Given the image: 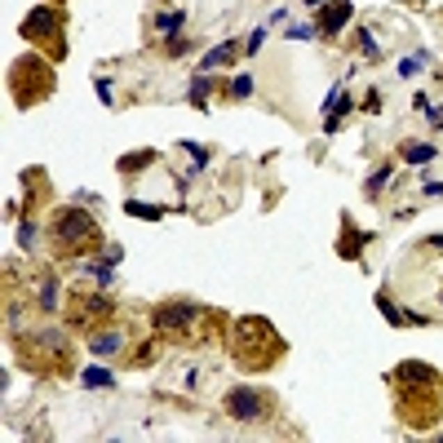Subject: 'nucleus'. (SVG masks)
<instances>
[{
  "instance_id": "nucleus-9",
  "label": "nucleus",
  "mask_w": 443,
  "mask_h": 443,
  "mask_svg": "<svg viewBox=\"0 0 443 443\" xmlns=\"http://www.w3.org/2000/svg\"><path fill=\"white\" fill-rule=\"evenodd\" d=\"M226 412H231L239 426H261V421H266V417L275 412V399H271V390L235 386L231 394H226Z\"/></svg>"
},
{
  "instance_id": "nucleus-26",
  "label": "nucleus",
  "mask_w": 443,
  "mask_h": 443,
  "mask_svg": "<svg viewBox=\"0 0 443 443\" xmlns=\"http://www.w3.org/2000/svg\"><path fill=\"white\" fill-rule=\"evenodd\" d=\"M417 67H421V58H403V63H399V76H403V80L417 76Z\"/></svg>"
},
{
  "instance_id": "nucleus-14",
  "label": "nucleus",
  "mask_w": 443,
  "mask_h": 443,
  "mask_svg": "<svg viewBox=\"0 0 443 443\" xmlns=\"http://www.w3.org/2000/svg\"><path fill=\"white\" fill-rule=\"evenodd\" d=\"M435 142H408V147H403V160L408 164H426V160H435Z\"/></svg>"
},
{
  "instance_id": "nucleus-10",
  "label": "nucleus",
  "mask_w": 443,
  "mask_h": 443,
  "mask_svg": "<svg viewBox=\"0 0 443 443\" xmlns=\"http://www.w3.org/2000/svg\"><path fill=\"white\" fill-rule=\"evenodd\" d=\"M351 14H355V5H351V0H332V5L324 9V14H319L315 31H324V35H332V40H337V35H341V27L351 22Z\"/></svg>"
},
{
  "instance_id": "nucleus-13",
  "label": "nucleus",
  "mask_w": 443,
  "mask_h": 443,
  "mask_svg": "<svg viewBox=\"0 0 443 443\" xmlns=\"http://www.w3.org/2000/svg\"><path fill=\"white\" fill-rule=\"evenodd\" d=\"M239 58V45L235 40H226V45H218L213 54H204L200 58V71H213V67H226V63H235Z\"/></svg>"
},
{
  "instance_id": "nucleus-22",
  "label": "nucleus",
  "mask_w": 443,
  "mask_h": 443,
  "mask_svg": "<svg viewBox=\"0 0 443 443\" xmlns=\"http://www.w3.org/2000/svg\"><path fill=\"white\" fill-rule=\"evenodd\" d=\"M359 49H364V58H373V63L381 58V45L373 40V31H364V40H359Z\"/></svg>"
},
{
  "instance_id": "nucleus-19",
  "label": "nucleus",
  "mask_w": 443,
  "mask_h": 443,
  "mask_svg": "<svg viewBox=\"0 0 443 443\" xmlns=\"http://www.w3.org/2000/svg\"><path fill=\"white\" fill-rule=\"evenodd\" d=\"M85 386H115V377L111 373H106V368H85Z\"/></svg>"
},
{
  "instance_id": "nucleus-29",
  "label": "nucleus",
  "mask_w": 443,
  "mask_h": 443,
  "mask_svg": "<svg viewBox=\"0 0 443 443\" xmlns=\"http://www.w3.org/2000/svg\"><path fill=\"white\" fill-rule=\"evenodd\" d=\"M306 5H310V9H315V5H324V0H306Z\"/></svg>"
},
{
  "instance_id": "nucleus-28",
  "label": "nucleus",
  "mask_w": 443,
  "mask_h": 443,
  "mask_svg": "<svg viewBox=\"0 0 443 443\" xmlns=\"http://www.w3.org/2000/svg\"><path fill=\"white\" fill-rule=\"evenodd\" d=\"M426 195H443V182H430V186H426Z\"/></svg>"
},
{
  "instance_id": "nucleus-20",
  "label": "nucleus",
  "mask_w": 443,
  "mask_h": 443,
  "mask_svg": "<svg viewBox=\"0 0 443 443\" xmlns=\"http://www.w3.org/2000/svg\"><path fill=\"white\" fill-rule=\"evenodd\" d=\"M40 306L45 310L58 306V280H40Z\"/></svg>"
},
{
  "instance_id": "nucleus-11",
  "label": "nucleus",
  "mask_w": 443,
  "mask_h": 443,
  "mask_svg": "<svg viewBox=\"0 0 443 443\" xmlns=\"http://www.w3.org/2000/svg\"><path fill=\"white\" fill-rule=\"evenodd\" d=\"M364 244H373V231H355V222H351V218H341V239H337V253H341L346 261H355Z\"/></svg>"
},
{
  "instance_id": "nucleus-21",
  "label": "nucleus",
  "mask_w": 443,
  "mask_h": 443,
  "mask_svg": "<svg viewBox=\"0 0 443 443\" xmlns=\"http://www.w3.org/2000/svg\"><path fill=\"white\" fill-rule=\"evenodd\" d=\"M155 27H160V31H177V27H182V9H169V14H160V18H155Z\"/></svg>"
},
{
  "instance_id": "nucleus-4",
  "label": "nucleus",
  "mask_w": 443,
  "mask_h": 443,
  "mask_svg": "<svg viewBox=\"0 0 443 443\" xmlns=\"http://www.w3.org/2000/svg\"><path fill=\"white\" fill-rule=\"evenodd\" d=\"M209 324H218V319H209V310L200 302H191V297H173V302H160L151 310V328L169 341H182V346L204 341Z\"/></svg>"
},
{
  "instance_id": "nucleus-17",
  "label": "nucleus",
  "mask_w": 443,
  "mask_h": 443,
  "mask_svg": "<svg viewBox=\"0 0 443 443\" xmlns=\"http://www.w3.org/2000/svg\"><path fill=\"white\" fill-rule=\"evenodd\" d=\"M209 89H213L209 71H200V76H195V85H191V102H195V106H204V102H209Z\"/></svg>"
},
{
  "instance_id": "nucleus-30",
  "label": "nucleus",
  "mask_w": 443,
  "mask_h": 443,
  "mask_svg": "<svg viewBox=\"0 0 443 443\" xmlns=\"http://www.w3.org/2000/svg\"><path fill=\"white\" fill-rule=\"evenodd\" d=\"M439 306H443V293H439Z\"/></svg>"
},
{
  "instance_id": "nucleus-2",
  "label": "nucleus",
  "mask_w": 443,
  "mask_h": 443,
  "mask_svg": "<svg viewBox=\"0 0 443 443\" xmlns=\"http://www.w3.org/2000/svg\"><path fill=\"white\" fill-rule=\"evenodd\" d=\"M18 364L35 377H67L71 364H76V351H71L67 332L45 324L35 332H22L18 337Z\"/></svg>"
},
{
  "instance_id": "nucleus-7",
  "label": "nucleus",
  "mask_w": 443,
  "mask_h": 443,
  "mask_svg": "<svg viewBox=\"0 0 443 443\" xmlns=\"http://www.w3.org/2000/svg\"><path fill=\"white\" fill-rule=\"evenodd\" d=\"M115 297L111 293H102V289H85V284H80V289H71V297H67V310H63V319L71 328H102V324H111L115 319Z\"/></svg>"
},
{
  "instance_id": "nucleus-16",
  "label": "nucleus",
  "mask_w": 443,
  "mask_h": 443,
  "mask_svg": "<svg viewBox=\"0 0 443 443\" xmlns=\"http://www.w3.org/2000/svg\"><path fill=\"white\" fill-rule=\"evenodd\" d=\"M124 213H134V218H147V222H155V218H164V204H138V200H129V204H124Z\"/></svg>"
},
{
  "instance_id": "nucleus-15",
  "label": "nucleus",
  "mask_w": 443,
  "mask_h": 443,
  "mask_svg": "<svg viewBox=\"0 0 443 443\" xmlns=\"http://www.w3.org/2000/svg\"><path fill=\"white\" fill-rule=\"evenodd\" d=\"M155 155H160V151H138V155H124V160H120V173H142V169H147V164L155 160Z\"/></svg>"
},
{
  "instance_id": "nucleus-8",
  "label": "nucleus",
  "mask_w": 443,
  "mask_h": 443,
  "mask_svg": "<svg viewBox=\"0 0 443 443\" xmlns=\"http://www.w3.org/2000/svg\"><path fill=\"white\" fill-rule=\"evenodd\" d=\"M399 417L408 430H426L443 417V386H399Z\"/></svg>"
},
{
  "instance_id": "nucleus-1",
  "label": "nucleus",
  "mask_w": 443,
  "mask_h": 443,
  "mask_svg": "<svg viewBox=\"0 0 443 443\" xmlns=\"http://www.w3.org/2000/svg\"><path fill=\"white\" fill-rule=\"evenodd\" d=\"M231 359L244 373H266V368H275L284 359V337L275 332L271 319L244 315L231 324Z\"/></svg>"
},
{
  "instance_id": "nucleus-12",
  "label": "nucleus",
  "mask_w": 443,
  "mask_h": 443,
  "mask_svg": "<svg viewBox=\"0 0 443 443\" xmlns=\"http://www.w3.org/2000/svg\"><path fill=\"white\" fill-rule=\"evenodd\" d=\"M129 346L124 328H111V332H98V337H89V355H102V359H115L120 351Z\"/></svg>"
},
{
  "instance_id": "nucleus-3",
  "label": "nucleus",
  "mask_w": 443,
  "mask_h": 443,
  "mask_svg": "<svg viewBox=\"0 0 443 443\" xmlns=\"http://www.w3.org/2000/svg\"><path fill=\"white\" fill-rule=\"evenodd\" d=\"M49 244L58 248V257H85L93 248H106L102 244V226L93 213L67 204V209H54L49 218Z\"/></svg>"
},
{
  "instance_id": "nucleus-18",
  "label": "nucleus",
  "mask_w": 443,
  "mask_h": 443,
  "mask_svg": "<svg viewBox=\"0 0 443 443\" xmlns=\"http://www.w3.org/2000/svg\"><path fill=\"white\" fill-rule=\"evenodd\" d=\"M386 186H390V164H381V169H377V173L364 182V191H368V195H381Z\"/></svg>"
},
{
  "instance_id": "nucleus-31",
  "label": "nucleus",
  "mask_w": 443,
  "mask_h": 443,
  "mask_svg": "<svg viewBox=\"0 0 443 443\" xmlns=\"http://www.w3.org/2000/svg\"><path fill=\"white\" fill-rule=\"evenodd\" d=\"M54 5H63V0H54Z\"/></svg>"
},
{
  "instance_id": "nucleus-24",
  "label": "nucleus",
  "mask_w": 443,
  "mask_h": 443,
  "mask_svg": "<svg viewBox=\"0 0 443 443\" xmlns=\"http://www.w3.org/2000/svg\"><path fill=\"white\" fill-rule=\"evenodd\" d=\"M248 89H253V80H248V76H235V85H231L235 98H248Z\"/></svg>"
},
{
  "instance_id": "nucleus-5",
  "label": "nucleus",
  "mask_w": 443,
  "mask_h": 443,
  "mask_svg": "<svg viewBox=\"0 0 443 443\" xmlns=\"http://www.w3.org/2000/svg\"><path fill=\"white\" fill-rule=\"evenodd\" d=\"M54 89H58L54 58H40L35 49L22 54V58H14V67H9V93H14L18 111H31V106H40Z\"/></svg>"
},
{
  "instance_id": "nucleus-25",
  "label": "nucleus",
  "mask_w": 443,
  "mask_h": 443,
  "mask_svg": "<svg viewBox=\"0 0 443 443\" xmlns=\"http://www.w3.org/2000/svg\"><path fill=\"white\" fill-rule=\"evenodd\" d=\"M364 111H381V89H368V98H364Z\"/></svg>"
},
{
  "instance_id": "nucleus-27",
  "label": "nucleus",
  "mask_w": 443,
  "mask_h": 443,
  "mask_svg": "<svg viewBox=\"0 0 443 443\" xmlns=\"http://www.w3.org/2000/svg\"><path fill=\"white\" fill-rule=\"evenodd\" d=\"M261 35H266V27H257L253 35H248V54H257V49H261Z\"/></svg>"
},
{
  "instance_id": "nucleus-6",
  "label": "nucleus",
  "mask_w": 443,
  "mask_h": 443,
  "mask_svg": "<svg viewBox=\"0 0 443 443\" xmlns=\"http://www.w3.org/2000/svg\"><path fill=\"white\" fill-rule=\"evenodd\" d=\"M18 35L31 45L35 54L54 58V63L67 58V22H63V14H58L54 5H35L31 14L18 22Z\"/></svg>"
},
{
  "instance_id": "nucleus-23",
  "label": "nucleus",
  "mask_w": 443,
  "mask_h": 443,
  "mask_svg": "<svg viewBox=\"0 0 443 443\" xmlns=\"http://www.w3.org/2000/svg\"><path fill=\"white\" fill-rule=\"evenodd\" d=\"M310 35H315L310 22H293V27H289V40H310Z\"/></svg>"
}]
</instances>
